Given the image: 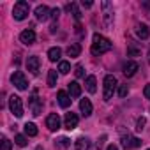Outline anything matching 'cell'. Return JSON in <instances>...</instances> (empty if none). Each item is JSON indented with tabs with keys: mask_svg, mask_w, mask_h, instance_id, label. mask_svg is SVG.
<instances>
[{
	"mask_svg": "<svg viewBox=\"0 0 150 150\" xmlns=\"http://www.w3.org/2000/svg\"><path fill=\"white\" fill-rule=\"evenodd\" d=\"M110 50H111V41L106 39V37H103L101 34H94V37H92V48H90L92 55L97 57V55H103V53H106Z\"/></svg>",
	"mask_w": 150,
	"mask_h": 150,
	"instance_id": "1",
	"label": "cell"
},
{
	"mask_svg": "<svg viewBox=\"0 0 150 150\" xmlns=\"http://www.w3.org/2000/svg\"><path fill=\"white\" fill-rule=\"evenodd\" d=\"M28 11H30V6L25 2V0H20V2H16L14 7H13V18L21 21V20H25L28 16Z\"/></svg>",
	"mask_w": 150,
	"mask_h": 150,
	"instance_id": "2",
	"label": "cell"
},
{
	"mask_svg": "<svg viewBox=\"0 0 150 150\" xmlns=\"http://www.w3.org/2000/svg\"><path fill=\"white\" fill-rule=\"evenodd\" d=\"M115 88H117V78L113 76V74H108V76L104 78V92H103L104 101H110L113 97Z\"/></svg>",
	"mask_w": 150,
	"mask_h": 150,
	"instance_id": "3",
	"label": "cell"
},
{
	"mask_svg": "<svg viewBox=\"0 0 150 150\" xmlns=\"http://www.w3.org/2000/svg\"><path fill=\"white\" fill-rule=\"evenodd\" d=\"M9 110L13 111L14 117H23V103H21V97L18 96H11L9 97Z\"/></svg>",
	"mask_w": 150,
	"mask_h": 150,
	"instance_id": "4",
	"label": "cell"
},
{
	"mask_svg": "<svg viewBox=\"0 0 150 150\" xmlns=\"http://www.w3.org/2000/svg\"><path fill=\"white\" fill-rule=\"evenodd\" d=\"M11 81H13V85L18 88V90H27L28 88V81H27V78H25V74L21 72V71H16L13 76H11Z\"/></svg>",
	"mask_w": 150,
	"mask_h": 150,
	"instance_id": "5",
	"label": "cell"
},
{
	"mask_svg": "<svg viewBox=\"0 0 150 150\" xmlns=\"http://www.w3.org/2000/svg\"><path fill=\"white\" fill-rule=\"evenodd\" d=\"M76 125H78V115L76 113H65V118H64V127L65 129H69V131H72V129H76Z\"/></svg>",
	"mask_w": 150,
	"mask_h": 150,
	"instance_id": "6",
	"label": "cell"
},
{
	"mask_svg": "<svg viewBox=\"0 0 150 150\" xmlns=\"http://www.w3.org/2000/svg\"><path fill=\"white\" fill-rule=\"evenodd\" d=\"M20 41H21L23 44H27V46L34 44V42H35V32H34L32 28H27V30H23V32L20 34Z\"/></svg>",
	"mask_w": 150,
	"mask_h": 150,
	"instance_id": "7",
	"label": "cell"
},
{
	"mask_svg": "<svg viewBox=\"0 0 150 150\" xmlns=\"http://www.w3.org/2000/svg\"><path fill=\"white\" fill-rule=\"evenodd\" d=\"M46 127L50 131H58L60 129V117L57 113H50L46 118Z\"/></svg>",
	"mask_w": 150,
	"mask_h": 150,
	"instance_id": "8",
	"label": "cell"
},
{
	"mask_svg": "<svg viewBox=\"0 0 150 150\" xmlns=\"http://www.w3.org/2000/svg\"><path fill=\"white\" fill-rule=\"evenodd\" d=\"M141 145V141L138 139V138H132V136H122V146L125 148V150H131V148H138Z\"/></svg>",
	"mask_w": 150,
	"mask_h": 150,
	"instance_id": "9",
	"label": "cell"
},
{
	"mask_svg": "<svg viewBox=\"0 0 150 150\" xmlns=\"http://www.w3.org/2000/svg\"><path fill=\"white\" fill-rule=\"evenodd\" d=\"M39 67H41V60H39V57H35V55L28 57V60H27V69H28L32 74H37V72H39Z\"/></svg>",
	"mask_w": 150,
	"mask_h": 150,
	"instance_id": "10",
	"label": "cell"
},
{
	"mask_svg": "<svg viewBox=\"0 0 150 150\" xmlns=\"http://www.w3.org/2000/svg\"><path fill=\"white\" fill-rule=\"evenodd\" d=\"M50 16H51V11L48 9V6H37L35 7V18L39 21H46Z\"/></svg>",
	"mask_w": 150,
	"mask_h": 150,
	"instance_id": "11",
	"label": "cell"
},
{
	"mask_svg": "<svg viewBox=\"0 0 150 150\" xmlns=\"http://www.w3.org/2000/svg\"><path fill=\"white\" fill-rule=\"evenodd\" d=\"M122 71H124V74H125L127 78H131V76H134L136 71H138V64H136V62H132V60H129V62H125V64H124Z\"/></svg>",
	"mask_w": 150,
	"mask_h": 150,
	"instance_id": "12",
	"label": "cell"
},
{
	"mask_svg": "<svg viewBox=\"0 0 150 150\" xmlns=\"http://www.w3.org/2000/svg\"><path fill=\"white\" fill-rule=\"evenodd\" d=\"M57 99H58V104L62 106V108H69L71 106V96L67 94V92H64V90H60L58 94H57Z\"/></svg>",
	"mask_w": 150,
	"mask_h": 150,
	"instance_id": "13",
	"label": "cell"
},
{
	"mask_svg": "<svg viewBox=\"0 0 150 150\" xmlns=\"http://www.w3.org/2000/svg\"><path fill=\"white\" fill-rule=\"evenodd\" d=\"M136 35H138L139 39H148V37H150V28H148L146 25L139 23V25H136Z\"/></svg>",
	"mask_w": 150,
	"mask_h": 150,
	"instance_id": "14",
	"label": "cell"
},
{
	"mask_svg": "<svg viewBox=\"0 0 150 150\" xmlns=\"http://www.w3.org/2000/svg\"><path fill=\"white\" fill-rule=\"evenodd\" d=\"M80 110H81L83 117H90L92 115V103L88 99H81L80 101Z\"/></svg>",
	"mask_w": 150,
	"mask_h": 150,
	"instance_id": "15",
	"label": "cell"
},
{
	"mask_svg": "<svg viewBox=\"0 0 150 150\" xmlns=\"http://www.w3.org/2000/svg\"><path fill=\"white\" fill-rule=\"evenodd\" d=\"M30 110H32V115H41L42 101H39V99L34 96V97H32V101H30Z\"/></svg>",
	"mask_w": 150,
	"mask_h": 150,
	"instance_id": "16",
	"label": "cell"
},
{
	"mask_svg": "<svg viewBox=\"0 0 150 150\" xmlns=\"http://www.w3.org/2000/svg\"><path fill=\"white\" fill-rule=\"evenodd\" d=\"M74 146H76V150H90V139L88 138H78L74 141Z\"/></svg>",
	"mask_w": 150,
	"mask_h": 150,
	"instance_id": "17",
	"label": "cell"
},
{
	"mask_svg": "<svg viewBox=\"0 0 150 150\" xmlns=\"http://www.w3.org/2000/svg\"><path fill=\"white\" fill-rule=\"evenodd\" d=\"M69 94H71V97H80L81 96V87H80L78 81H71L69 83Z\"/></svg>",
	"mask_w": 150,
	"mask_h": 150,
	"instance_id": "18",
	"label": "cell"
},
{
	"mask_svg": "<svg viewBox=\"0 0 150 150\" xmlns=\"http://www.w3.org/2000/svg\"><path fill=\"white\" fill-rule=\"evenodd\" d=\"M80 53H81V46H80L78 42H74V44H71V46L67 48V55H69L71 58L80 57Z\"/></svg>",
	"mask_w": 150,
	"mask_h": 150,
	"instance_id": "19",
	"label": "cell"
},
{
	"mask_svg": "<svg viewBox=\"0 0 150 150\" xmlns=\"http://www.w3.org/2000/svg\"><path fill=\"white\" fill-rule=\"evenodd\" d=\"M85 85H87V90L90 94H96L97 92V80H96V76H88L87 81H85Z\"/></svg>",
	"mask_w": 150,
	"mask_h": 150,
	"instance_id": "20",
	"label": "cell"
},
{
	"mask_svg": "<svg viewBox=\"0 0 150 150\" xmlns=\"http://www.w3.org/2000/svg\"><path fill=\"white\" fill-rule=\"evenodd\" d=\"M60 57H62V50H60V48H51V50L48 51V58H50L51 62L60 60Z\"/></svg>",
	"mask_w": 150,
	"mask_h": 150,
	"instance_id": "21",
	"label": "cell"
},
{
	"mask_svg": "<svg viewBox=\"0 0 150 150\" xmlns=\"http://www.w3.org/2000/svg\"><path fill=\"white\" fill-rule=\"evenodd\" d=\"M25 134H27V136H37V127H35V124L27 122V124H25Z\"/></svg>",
	"mask_w": 150,
	"mask_h": 150,
	"instance_id": "22",
	"label": "cell"
},
{
	"mask_svg": "<svg viewBox=\"0 0 150 150\" xmlns=\"http://www.w3.org/2000/svg\"><path fill=\"white\" fill-rule=\"evenodd\" d=\"M55 146L57 148H69L71 146V139L69 138H60V139L55 141Z\"/></svg>",
	"mask_w": 150,
	"mask_h": 150,
	"instance_id": "23",
	"label": "cell"
},
{
	"mask_svg": "<svg viewBox=\"0 0 150 150\" xmlns=\"http://www.w3.org/2000/svg\"><path fill=\"white\" fill-rule=\"evenodd\" d=\"M48 87H57V71H50L48 72Z\"/></svg>",
	"mask_w": 150,
	"mask_h": 150,
	"instance_id": "24",
	"label": "cell"
},
{
	"mask_svg": "<svg viewBox=\"0 0 150 150\" xmlns=\"http://www.w3.org/2000/svg\"><path fill=\"white\" fill-rule=\"evenodd\" d=\"M58 71H60L62 74H67V72L71 71V65H69V62H65V60H60V64H58Z\"/></svg>",
	"mask_w": 150,
	"mask_h": 150,
	"instance_id": "25",
	"label": "cell"
},
{
	"mask_svg": "<svg viewBox=\"0 0 150 150\" xmlns=\"http://www.w3.org/2000/svg\"><path fill=\"white\" fill-rule=\"evenodd\" d=\"M14 141H16V145H20V146H25V145L28 143V141H27V136H23V134H16Z\"/></svg>",
	"mask_w": 150,
	"mask_h": 150,
	"instance_id": "26",
	"label": "cell"
},
{
	"mask_svg": "<svg viewBox=\"0 0 150 150\" xmlns=\"http://www.w3.org/2000/svg\"><path fill=\"white\" fill-rule=\"evenodd\" d=\"M11 148H13V143L7 138H2V148L0 150H11Z\"/></svg>",
	"mask_w": 150,
	"mask_h": 150,
	"instance_id": "27",
	"label": "cell"
},
{
	"mask_svg": "<svg viewBox=\"0 0 150 150\" xmlns=\"http://www.w3.org/2000/svg\"><path fill=\"white\" fill-rule=\"evenodd\" d=\"M127 94H129V87H127V85H120V87H118V96H120V97H125Z\"/></svg>",
	"mask_w": 150,
	"mask_h": 150,
	"instance_id": "28",
	"label": "cell"
},
{
	"mask_svg": "<svg viewBox=\"0 0 150 150\" xmlns=\"http://www.w3.org/2000/svg\"><path fill=\"white\" fill-rule=\"evenodd\" d=\"M74 74H76V78H83V74H85V72H83V67H81V65H78V67H76V71H74Z\"/></svg>",
	"mask_w": 150,
	"mask_h": 150,
	"instance_id": "29",
	"label": "cell"
},
{
	"mask_svg": "<svg viewBox=\"0 0 150 150\" xmlns=\"http://www.w3.org/2000/svg\"><path fill=\"white\" fill-rule=\"evenodd\" d=\"M58 14H60V9H58V7H55V9H51V16H50V18H51V20H57V18H58Z\"/></svg>",
	"mask_w": 150,
	"mask_h": 150,
	"instance_id": "30",
	"label": "cell"
},
{
	"mask_svg": "<svg viewBox=\"0 0 150 150\" xmlns=\"http://www.w3.org/2000/svg\"><path fill=\"white\" fill-rule=\"evenodd\" d=\"M143 125H145V118L141 117V118L138 120V124H136V129H138V131H143Z\"/></svg>",
	"mask_w": 150,
	"mask_h": 150,
	"instance_id": "31",
	"label": "cell"
},
{
	"mask_svg": "<svg viewBox=\"0 0 150 150\" xmlns=\"http://www.w3.org/2000/svg\"><path fill=\"white\" fill-rule=\"evenodd\" d=\"M143 94H145V97H146V99H150V85H145Z\"/></svg>",
	"mask_w": 150,
	"mask_h": 150,
	"instance_id": "32",
	"label": "cell"
},
{
	"mask_svg": "<svg viewBox=\"0 0 150 150\" xmlns=\"http://www.w3.org/2000/svg\"><path fill=\"white\" fill-rule=\"evenodd\" d=\"M129 55H131V57H136V55H139V50H136V48H129Z\"/></svg>",
	"mask_w": 150,
	"mask_h": 150,
	"instance_id": "33",
	"label": "cell"
},
{
	"mask_svg": "<svg viewBox=\"0 0 150 150\" xmlns=\"http://www.w3.org/2000/svg\"><path fill=\"white\" fill-rule=\"evenodd\" d=\"M81 6H83V7H92V2H90V0H87V2L83 0V2H81Z\"/></svg>",
	"mask_w": 150,
	"mask_h": 150,
	"instance_id": "34",
	"label": "cell"
},
{
	"mask_svg": "<svg viewBox=\"0 0 150 150\" xmlns=\"http://www.w3.org/2000/svg\"><path fill=\"white\" fill-rule=\"evenodd\" d=\"M106 150H118V148H117L115 145H108V148H106Z\"/></svg>",
	"mask_w": 150,
	"mask_h": 150,
	"instance_id": "35",
	"label": "cell"
},
{
	"mask_svg": "<svg viewBox=\"0 0 150 150\" xmlns=\"http://www.w3.org/2000/svg\"><path fill=\"white\" fill-rule=\"evenodd\" d=\"M148 62H150V50H148Z\"/></svg>",
	"mask_w": 150,
	"mask_h": 150,
	"instance_id": "36",
	"label": "cell"
},
{
	"mask_svg": "<svg viewBox=\"0 0 150 150\" xmlns=\"http://www.w3.org/2000/svg\"><path fill=\"white\" fill-rule=\"evenodd\" d=\"M37 150H42V148H41V146H37Z\"/></svg>",
	"mask_w": 150,
	"mask_h": 150,
	"instance_id": "37",
	"label": "cell"
},
{
	"mask_svg": "<svg viewBox=\"0 0 150 150\" xmlns=\"http://www.w3.org/2000/svg\"><path fill=\"white\" fill-rule=\"evenodd\" d=\"M148 150H150V148H148Z\"/></svg>",
	"mask_w": 150,
	"mask_h": 150,
	"instance_id": "38",
	"label": "cell"
}]
</instances>
